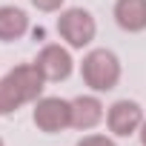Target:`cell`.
I'll return each instance as SVG.
<instances>
[{
  "label": "cell",
  "instance_id": "6da1fadb",
  "mask_svg": "<svg viewBox=\"0 0 146 146\" xmlns=\"http://www.w3.org/2000/svg\"><path fill=\"white\" fill-rule=\"evenodd\" d=\"M46 78L35 63H17L0 78V117L15 115L20 106H29L43 98Z\"/></svg>",
  "mask_w": 146,
  "mask_h": 146
},
{
  "label": "cell",
  "instance_id": "7a4b0ae2",
  "mask_svg": "<svg viewBox=\"0 0 146 146\" xmlns=\"http://www.w3.org/2000/svg\"><path fill=\"white\" fill-rule=\"evenodd\" d=\"M120 75H123V66H120V57L112 49H103V46L89 49L80 60V78L98 95H106V92L117 89Z\"/></svg>",
  "mask_w": 146,
  "mask_h": 146
},
{
  "label": "cell",
  "instance_id": "3957f363",
  "mask_svg": "<svg viewBox=\"0 0 146 146\" xmlns=\"http://www.w3.org/2000/svg\"><path fill=\"white\" fill-rule=\"evenodd\" d=\"M60 40L72 49V52H83L92 46V40L98 37V20L89 9L83 6H69L60 12L57 23H54Z\"/></svg>",
  "mask_w": 146,
  "mask_h": 146
},
{
  "label": "cell",
  "instance_id": "277c9868",
  "mask_svg": "<svg viewBox=\"0 0 146 146\" xmlns=\"http://www.w3.org/2000/svg\"><path fill=\"white\" fill-rule=\"evenodd\" d=\"M32 123L43 135H57L72 126V100L57 95H43L32 103Z\"/></svg>",
  "mask_w": 146,
  "mask_h": 146
},
{
  "label": "cell",
  "instance_id": "5b68a950",
  "mask_svg": "<svg viewBox=\"0 0 146 146\" xmlns=\"http://www.w3.org/2000/svg\"><path fill=\"white\" fill-rule=\"evenodd\" d=\"M40 75L46 78V83H60V80H69L72 72H75V57H72V49L63 46V43H46L37 57L32 60Z\"/></svg>",
  "mask_w": 146,
  "mask_h": 146
},
{
  "label": "cell",
  "instance_id": "8992f818",
  "mask_svg": "<svg viewBox=\"0 0 146 146\" xmlns=\"http://www.w3.org/2000/svg\"><path fill=\"white\" fill-rule=\"evenodd\" d=\"M143 120H146L143 106L132 98H120L112 106H106V129L115 137H132L135 132H140Z\"/></svg>",
  "mask_w": 146,
  "mask_h": 146
},
{
  "label": "cell",
  "instance_id": "52a82bcc",
  "mask_svg": "<svg viewBox=\"0 0 146 146\" xmlns=\"http://www.w3.org/2000/svg\"><path fill=\"white\" fill-rule=\"evenodd\" d=\"M106 120V106L98 98V92L92 95H78L72 98V129L78 132H92Z\"/></svg>",
  "mask_w": 146,
  "mask_h": 146
},
{
  "label": "cell",
  "instance_id": "ba28073f",
  "mask_svg": "<svg viewBox=\"0 0 146 146\" xmlns=\"http://www.w3.org/2000/svg\"><path fill=\"white\" fill-rule=\"evenodd\" d=\"M29 15L15 6V3H6V6H0V43H17L29 35Z\"/></svg>",
  "mask_w": 146,
  "mask_h": 146
},
{
  "label": "cell",
  "instance_id": "9c48e42d",
  "mask_svg": "<svg viewBox=\"0 0 146 146\" xmlns=\"http://www.w3.org/2000/svg\"><path fill=\"white\" fill-rule=\"evenodd\" d=\"M112 17L129 35L146 32V0H115Z\"/></svg>",
  "mask_w": 146,
  "mask_h": 146
},
{
  "label": "cell",
  "instance_id": "30bf717a",
  "mask_svg": "<svg viewBox=\"0 0 146 146\" xmlns=\"http://www.w3.org/2000/svg\"><path fill=\"white\" fill-rule=\"evenodd\" d=\"M75 146H117V143H115V137H109V135L92 132V135H83Z\"/></svg>",
  "mask_w": 146,
  "mask_h": 146
},
{
  "label": "cell",
  "instance_id": "8fae6325",
  "mask_svg": "<svg viewBox=\"0 0 146 146\" xmlns=\"http://www.w3.org/2000/svg\"><path fill=\"white\" fill-rule=\"evenodd\" d=\"M29 3H32L37 12L52 15V12H63V3H66V0H29Z\"/></svg>",
  "mask_w": 146,
  "mask_h": 146
},
{
  "label": "cell",
  "instance_id": "7c38bea8",
  "mask_svg": "<svg viewBox=\"0 0 146 146\" xmlns=\"http://www.w3.org/2000/svg\"><path fill=\"white\" fill-rule=\"evenodd\" d=\"M137 135H140V146H146V120H143V126H140Z\"/></svg>",
  "mask_w": 146,
  "mask_h": 146
},
{
  "label": "cell",
  "instance_id": "4fadbf2b",
  "mask_svg": "<svg viewBox=\"0 0 146 146\" xmlns=\"http://www.w3.org/2000/svg\"><path fill=\"white\" fill-rule=\"evenodd\" d=\"M0 146H6V143H3V137H0Z\"/></svg>",
  "mask_w": 146,
  "mask_h": 146
}]
</instances>
